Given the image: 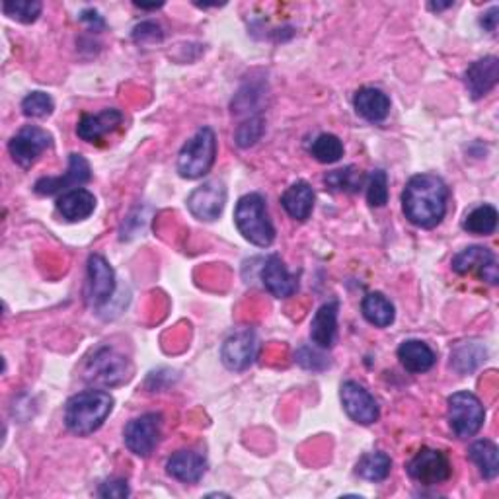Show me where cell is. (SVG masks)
Masks as SVG:
<instances>
[{
  "instance_id": "cell-1",
  "label": "cell",
  "mask_w": 499,
  "mask_h": 499,
  "mask_svg": "<svg viewBox=\"0 0 499 499\" xmlns=\"http://www.w3.org/2000/svg\"><path fill=\"white\" fill-rule=\"evenodd\" d=\"M449 187L435 174H418L408 180L402 192V211L412 225L435 228L447 215Z\"/></svg>"
},
{
  "instance_id": "cell-2",
  "label": "cell",
  "mask_w": 499,
  "mask_h": 499,
  "mask_svg": "<svg viewBox=\"0 0 499 499\" xmlns=\"http://www.w3.org/2000/svg\"><path fill=\"white\" fill-rule=\"evenodd\" d=\"M113 409V396L106 390H84L65 404V425L79 437L98 431Z\"/></svg>"
},
{
  "instance_id": "cell-3",
  "label": "cell",
  "mask_w": 499,
  "mask_h": 499,
  "mask_svg": "<svg viewBox=\"0 0 499 499\" xmlns=\"http://www.w3.org/2000/svg\"><path fill=\"white\" fill-rule=\"evenodd\" d=\"M234 223L250 244L268 248L275 240V227L268 215L266 199L260 194H248L239 199L234 209Z\"/></svg>"
},
{
  "instance_id": "cell-4",
  "label": "cell",
  "mask_w": 499,
  "mask_h": 499,
  "mask_svg": "<svg viewBox=\"0 0 499 499\" xmlns=\"http://www.w3.org/2000/svg\"><path fill=\"white\" fill-rule=\"evenodd\" d=\"M217 137L211 127H201L178 154V174L186 180L203 178L215 165Z\"/></svg>"
},
{
  "instance_id": "cell-5",
  "label": "cell",
  "mask_w": 499,
  "mask_h": 499,
  "mask_svg": "<svg viewBox=\"0 0 499 499\" xmlns=\"http://www.w3.org/2000/svg\"><path fill=\"white\" fill-rule=\"evenodd\" d=\"M131 361L113 347H100L84 365V378L100 387H120L131 378Z\"/></svg>"
},
{
  "instance_id": "cell-6",
  "label": "cell",
  "mask_w": 499,
  "mask_h": 499,
  "mask_svg": "<svg viewBox=\"0 0 499 499\" xmlns=\"http://www.w3.org/2000/svg\"><path fill=\"white\" fill-rule=\"evenodd\" d=\"M449 425L452 433L459 439L474 437L486 419V409L476 394L472 392H454L449 396Z\"/></svg>"
},
{
  "instance_id": "cell-7",
  "label": "cell",
  "mask_w": 499,
  "mask_h": 499,
  "mask_svg": "<svg viewBox=\"0 0 499 499\" xmlns=\"http://www.w3.org/2000/svg\"><path fill=\"white\" fill-rule=\"evenodd\" d=\"M163 416L154 412L131 419L123 431L127 449L137 457H151L160 443V437H163Z\"/></svg>"
},
{
  "instance_id": "cell-8",
  "label": "cell",
  "mask_w": 499,
  "mask_h": 499,
  "mask_svg": "<svg viewBox=\"0 0 499 499\" xmlns=\"http://www.w3.org/2000/svg\"><path fill=\"white\" fill-rule=\"evenodd\" d=\"M408 474L421 486H439L451 478L452 464L443 451L425 447L408 462Z\"/></svg>"
},
{
  "instance_id": "cell-9",
  "label": "cell",
  "mask_w": 499,
  "mask_h": 499,
  "mask_svg": "<svg viewBox=\"0 0 499 499\" xmlns=\"http://www.w3.org/2000/svg\"><path fill=\"white\" fill-rule=\"evenodd\" d=\"M53 137L46 129L37 125H24L16 135L8 143V153L14 163L22 168H29L36 165V160L51 149Z\"/></svg>"
},
{
  "instance_id": "cell-10",
  "label": "cell",
  "mask_w": 499,
  "mask_h": 499,
  "mask_svg": "<svg viewBox=\"0 0 499 499\" xmlns=\"http://www.w3.org/2000/svg\"><path fill=\"white\" fill-rule=\"evenodd\" d=\"M92 180V170L90 165H88V160L79 154L72 153L69 156V170L65 172V175H49V178H41L36 182L34 189L37 196H55L58 192H70V189H77L84 184H88Z\"/></svg>"
},
{
  "instance_id": "cell-11",
  "label": "cell",
  "mask_w": 499,
  "mask_h": 499,
  "mask_svg": "<svg viewBox=\"0 0 499 499\" xmlns=\"http://www.w3.org/2000/svg\"><path fill=\"white\" fill-rule=\"evenodd\" d=\"M227 203V187L223 182L209 180L196 187L187 197V209L199 221H217Z\"/></svg>"
},
{
  "instance_id": "cell-12",
  "label": "cell",
  "mask_w": 499,
  "mask_h": 499,
  "mask_svg": "<svg viewBox=\"0 0 499 499\" xmlns=\"http://www.w3.org/2000/svg\"><path fill=\"white\" fill-rule=\"evenodd\" d=\"M115 292V271L108 260L100 254L88 258V291L86 297L90 306L100 308L111 301Z\"/></svg>"
},
{
  "instance_id": "cell-13",
  "label": "cell",
  "mask_w": 499,
  "mask_h": 499,
  "mask_svg": "<svg viewBox=\"0 0 499 499\" xmlns=\"http://www.w3.org/2000/svg\"><path fill=\"white\" fill-rule=\"evenodd\" d=\"M452 271L459 275H466L476 271L480 279L488 281L490 285H497L499 275H497V263L495 256L490 248L483 246H471L464 248L462 252L452 258Z\"/></svg>"
},
{
  "instance_id": "cell-14",
  "label": "cell",
  "mask_w": 499,
  "mask_h": 499,
  "mask_svg": "<svg viewBox=\"0 0 499 499\" xmlns=\"http://www.w3.org/2000/svg\"><path fill=\"white\" fill-rule=\"evenodd\" d=\"M258 335L254 330H240L228 335L221 347V359L228 371H246L256 361Z\"/></svg>"
},
{
  "instance_id": "cell-15",
  "label": "cell",
  "mask_w": 499,
  "mask_h": 499,
  "mask_svg": "<svg viewBox=\"0 0 499 499\" xmlns=\"http://www.w3.org/2000/svg\"><path fill=\"white\" fill-rule=\"evenodd\" d=\"M342 404L345 414L361 425H371L378 419V404L373 394L356 380H347L342 385Z\"/></svg>"
},
{
  "instance_id": "cell-16",
  "label": "cell",
  "mask_w": 499,
  "mask_h": 499,
  "mask_svg": "<svg viewBox=\"0 0 499 499\" xmlns=\"http://www.w3.org/2000/svg\"><path fill=\"white\" fill-rule=\"evenodd\" d=\"M499 80V61L497 57H483L480 61L472 63L466 69L464 82L468 88V94L472 100H480L486 96L490 90H494Z\"/></svg>"
},
{
  "instance_id": "cell-17",
  "label": "cell",
  "mask_w": 499,
  "mask_h": 499,
  "mask_svg": "<svg viewBox=\"0 0 499 499\" xmlns=\"http://www.w3.org/2000/svg\"><path fill=\"white\" fill-rule=\"evenodd\" d=\"M261 281H263V287H266L277 299H289L295 295L299 289L297 277L287 271L283 260L277 254L268 258L266 266H263L261 270Z\"/></svg>"
},
{
  "instance_id": "cell-18",
  "label": "cell",
  "mask_w": 499,
  "mask_h": 499,
  "mask_svg": "<svg viewBox=\"0 0 499 499\" xmlns=\"http://www.w3.org/2000/svg\"><path fill=\"white\" fill-rule=\"evenodd\" d=\"M122 123H123V113L113 108L100 111L98 115L84 113L77 125V135L86 143H98L108 133H113V131Z\"/></svg>"
},
{
  "instance_id": "cell-19",
  "label": "cell",
  "mask_w": 499,
  "mask_h": 499,
  "mask_svg": "<svg viewBox=\"0 0 499 499\" xmlns=\"http://www.w3.org/2000/svg\"><path fill=\"white\" fill-rule=\"evenodd\" d=\"M337 313H340V303L337 301H330L318 308L311 322V340L316 347L330 349L335 344Z\"/></svg>"
},
{
  "instance_id": "cell-20",
  "label": "cell",
  "mask_w": 499,
  "mask_h": 499,
  "mask_svg": "<svg viewBox=\"0 0 499 499\" xmlns=\"http://www.w3.org/2000/svg\"><path fill=\"white\" fill-rule=\"evenodd\" d=\"M205 471H207V461H205L201 452L196 451L175 452L166 462V472L184 483L199 482Z\"/></svg>"
},
{
  "instance_id": "cell-21",
  "label": "cell",
  "mask_w": 499,
  "mask_h": 499,
  "mask_svg": "<svg viewBox=\"0 0 499 499\" xmlns=\"http://www.w3.org/2000/svg\"><path fill=\"white\" fill-rule=\"evenodd\" d=\"M354 108L357 115L371 123L385 122L390 113V98L378 88L365 86L354 96Z\"/></svg>"
},
{
  "instance_id": "cell-22",
  "label": "cell",
  "mask_w": 499,
  "mask_h": 499,
  "mask_svg": "<svg viewBox=\"0 0 499 499\" xmlns=\"http://www.w3.org/2000/svg\"><path fill=\"white\" fill-rule=\"evenodd\" d=\"M57 211L69 223H79L96 211V197L84 187L70 189L57 199Z\"/></svg>"
},
{
  "instance_id": "cell-23",
  "label": "cell",
  "mask_w": 499,
  "mask_h": 499,
  "mask_svg": "<svg viewBox=\"0 0 499 499\" xmlns=\"http://www.w3.org/2000/svg\"><path fill=\"white\" fill-rule=\"evenodd\" d=\"M281 205L291 218H295V221L301 223L306 221L314 209L313 186L304 180L295 182L291 187H287V192L281 196Z\"/></svg>"
},
{
  "instance_id": "cell-24",
  "label": "cell",
  "mask_w": 499,
  "mask_h": 499,
  "mask_svg": "<svg viewBox=\"0 0 499 499\" xmlns=\"http://www.w3.org/2000/svg\"><path fill=\"white\" fill-rule=\"evenodd\" d=\"M398 359L404 369L412 375L428 373L435 365V351L421 340H406L398 347Z\"/></svg>"
},
{
  "instance_id": "cell-25",
  "label": "cell",
  "mask_w": 499,
  "mask_h": 499,
  "mask_svg": "<svg viewBox=\"0 0 499 499\" xmlns=\"http://www.w3.org/2000/svg\"><path fill=\"white\" fill-rule=\"evenodd\" d=\"M468 457L480 468L483 480H495L499 474V449L490 439H480L468 449Z\"/></svg>"
},
{
  "instance_id": "cell-26",
  "label": "cell",
  "mask_w": 499,
  "mask_h": 499,
  "mask_svg": "<svg viewBox=\"0 0 499 499\" xmlns=\"http://www.w3.org/2000/svg\"><path fill=\"white\" fill-rule=\"evenodd\" d=\"M361 313L365 320L377 328L390 326L396 318L394 304L383 295V292H369V295L363 299Z\"/></svg>"
},
{
  "instance_id": "cell-27",
  "label": "cell",
  "mask_w": 499,
  "mask_h": 499,
  "mask_svg": "<svg viewBox=\"0 0 499 499\" xmlns=\"http://www.w3.org/2000/svg\"><path fill=\"white\" fill-rule=\"evenodd\" d=\"M392 461L387 452H366L356 464V474L366 482H383L388 478Z\"/></svg>"
},
{
  "instance_id": "cell-28",
  "label": "cell",
  "mask_w": 499,
  "mask_h": 499,
  "mask_svg": "<svg viewBox=\"0 0 499 499\" xmlns=\"http://www.w3.org/2000/svg\"><path fill=\"white\" fill-rule=\"evenodd\" d=\"M483 359H486V349H483L480 342H464L454 347L451 354V365L461 375L472 373L474 369H478Z\"/></svg>"
},
{
  "instance_id": "cell-29",
  "label": "cell",
  "mask_w": 499,
  "mask_h": 499,
  "mask_svg": "<svg viewBox=\"0 0 499 499\" xmlns=\"http://www.w3.org/2000/svg\"><path fill=\"white\" fill-rule=\"evenodd\" d=\"M462 228L471 234H480V237H488L497 228V209L494 205H480L464 217Z\"/></svg>"
},
{
  "instance_id": "cell-30",
  "label": "cell",
  "mask_w": 499,
  "mask_h": 499,
  "mask_svg": "<svg viewBox=\"0 0 499 499\" xmlns=\"http://www.w3.org/2000/svg\"><path fill=\"white\" fill-rule=\"evenodd\" d=\"M324 182L330 189H334V192L356 194L365 184V174H361V170H357L356 166H347V168L326 174Z\"/></svg>"
},
{
  "instance_id": "cell-31",
  "label": "cell",
  "mask_w": 499,
  "mask_h": 499,
  "mask_svg": "<svg viewBox=\"0 0 499 499\" xmlns=\"http://www.w3.org/2000/svg\"><path fill=\"white\" fill-rule=\"evenodd\" d=\"M311 154L322 165H334L344 156V143L332 133H322L313 143Z\"/></svg>"
},
{
  "instance_id": "cell-32",
  "label": "cell",
  "mask_w": 499,
  "mask_h": 499,
  "mask_svg": "<svg viewBox=\"0 0 499 499\" xmlns=\"http://www.w3.org/2000/svg\"><path fill=\"white\" fill-rule=\"evenodd\" d=\"M3 10L12 20H18L22 24H32L39 18L43 5L37 3V0H6V3L3 5Z\"/></svg>"
},
{
  "instance_id": "cell-33",
  "label": "cell",
  "mask_w": 499,
  "mask_h": 499,
  "mask_svg": "<svg viewBox=\"0 0 499 499\" xmlns=\"http://www.w3.org/2000/svg\"><path fill=\"white\" fill-rule=\"evenodd\" d=\"M366 201L371 207H385L388 203V175L385 170H373L366 182Z\"/></svg>"
},
{
  "instance_id": "cell-34",
  "label": "cell",
  "mask_w": 499,
  "mask_h": 499,
  "mask_svg": "<svg viewBox=\"0 0 499 499\" xmlns=\"http://www.w3.org/2000/svg\"><path fill=\"white\" fill-rule=\"evenodd\" d=\"M55 110V101L46 92H32L22 100V111L26 117H32V120H43V117H49Z\"/></svg>"
},
{
  "instance_id": "cell-35",
  "label": "cell",
  "mask_w": 499,
  "mask_h": 499,
  "mask_svg": "<svg viewBox=\"0 0 499 499\" xmlns=\"http://www.w3.org/2000/svg\"><path fill=\"white\" fill-rule=\"evenodd\" d=\"M263 127L266 125H263L261 117H250L248 122H244L237 129V137H234L237 139V144L242 146V149H248V146L256 144L263 135Z\"/></svg>"
},
{
  "instance_id": "cell-36",
  "label": "cell",
  "mask_w": 499,
  "mask_h": 499,
  "mask_svg": "<svg viewBox=\"0 0 499 499\" xmlns=\"http://www.w3.org/2000/svg\"><path fill=\"white\" fill-rule=\"evenodd\" d=\"M163 37H165L163 27L154 22H143L133 29V41L141 43V46H144V43L163 41Z\"/></svg>"
},
{
  "instance_id": "cell-37",
  "label": "cell",
  "mask_w": 499,
  "mask_h": 499,
  "mask_svg": "<svg viewBox=\"0 0 499 499\" xmlns=\"http://www.w3.org/2000/svg\"><path fill=\"white\" fill-rule=\"evenodd\" d=\"M131 492H129V486H127V480H108L100 486L98 490V495L100 497H115V499H123L127 497Z\"/></svg>"
},
{
  "instance_id": "cell-38",
  "label": "cell",
  "mask_w": 499,
  "mask_h": 499,
  "mask_svg": "<svg viewBox=\"0 0 499 499\" xmlns=\"http://www.w3.org/2000/svg\"><path fill=\"white\" fill-rule=\"evenodd\" d=\"M297 361H299V365L304 366V369H313V371H320V366L316 365L318 361L328 365V361L322 356H318L316 351H313L311 347H301L299 354H297Z\"/></svg>"
},
{
  "instance_id": "cell-39",
  "label": "cell",
  "mask_w": 499,
  "mask_h": 499,
  "mask_svg": "<svg viewBox=\"0 0 499 499\" xmlns=\"http://www.w3.org/2000/svg\"><path fill=\"white\" fill-rule=\"evenodd\" d=\"M497 14H499V10L494 6L490 12H486V14H483V16H482V20H480V24H482V27L483 29H486V32H490V34H494L495 32V29H497V20H499V16H497Z\"/></svg>"
},
{
  "instance_id": "cell-40",
  "label": "cell",
  "mask_w": 499,
  "mask_h": 499,
  "mask_svg": "<svg viewBox=\"0 0 499 499\" xmlns=\"http://www.w3.org/2000/svg\"><path fill=\"white\" fill-rule=\"evenodd\" d=\"M80 20H82V22H88L92 27H94V24H98L100 27H104V20L100 18V14H98L96 10H84V12H82V16H80ZM94 29H96V27H94Z\"/></svg>"
},
{
  "instance_id": "cell-41",
  "label": "cell",
  "mask_w": 499,
  "mask_h": 499,
  "mask_svg": "<svg viewBox=\"0 0 499 499\" xmlns=\"http://www.w3.org/2000/svg\"><path fill=\"white\" fill-rule=\"evenodd\" d=\"M452 6V3H445V5H441V3H430V10H445V8H451Z\"/></svg>"
},
{
  "instance_id": "cell-42",
  "label": "cell",
  "mask_w": 499,
  "mask_h": 499,
  "mask_svg": "<svg viewBox=\"0 0 499 499\" xmlns=\"http://www.w3.org/2000/svg\"><path fill=\"white\" fill-rule=\"evenodd\" d=\"M135 6L141 8V10H156V8H160L163 5H141V3H135Z\"/></svg>"
}]
</instances>
